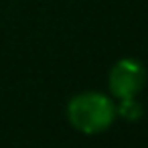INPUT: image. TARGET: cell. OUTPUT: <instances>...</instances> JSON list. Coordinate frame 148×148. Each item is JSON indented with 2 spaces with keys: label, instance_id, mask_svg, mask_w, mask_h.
Returning <instances> with one entry per match:
<instances>
[{
  "label": "cell",
  "instance_id": "obj_2",
  "mask_svg": "<svg viewBox=\"0 0 148 148\" xmlns=\"http://www.w3.org/2000/svg\"><path fill=\"white\" fill-rule=\"evenodd\" d=\"M146 81L144 65L136 59H122L110 71V89L118 99L136 97Z\"/></svg>",
  "mask_w": 148,
  "mask_h": 148
},
{
  "label": "cell",
  "instance_id": "obj_3",
  "mask_svg": "<svg viewBox=\"0 0 148 148\" xmlns=\"http://www.w3.org/2000/svg\"><path fill=\"white\" fill-rule=\"evenodd\" d=\"M120 116L128 122H134V120H140L142 116V106L138 101H134V97H128V99H120V108H118Z\"/></svg>",
  "mask_w": 148,
  "mask_h": 148
},
{
  "label": "cell",
  "instance_id": "obj_1",
  "mask_svg": "<svg viewBox=\"0 0 148 148\" xmlns=\"http://www.w3.org/2000/svg\"><path fill=\"white\" fill-rule=\"evenodd\" d=\"M114 106L103 93H81L75 95L67 106L69 122L83 134L103 132L114 120Z\"/></svg>",
  "mask_w": 148,
  "mask_h": 148
}]
</instances>
